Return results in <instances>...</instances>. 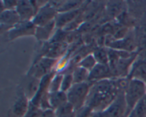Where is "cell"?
<instances>
[{"label": "cell", "mask_w": 146, "mask_h": 117, "mask_svg": "<svg viewBox=\"0 0 146 117\" xmlns=\"http://www.w3.org/2000/svg\"><path fill=\"white\" fill-rule=\"evenodd\" d=\"M120 90L116 80H104L91 84L86 105L95 112H104L115 100Z\"/></svg>", "instance_id": "cell-1"}, {"label": "cell", "mask_w": 146, "mask_h": 117, "mask_svg": "<svg viewBox=\"0 0 146 117\" xmlns=\"http://www.w3.org/2000/svg\"><path fill=\"white\" fill-rule=\"evenodd\" d=\"M124 95L129 115L138 102L145 97L146 83L138 79H130Z\"/></svg>", "instance_id": "cell-2"}, {"label": "cell", "mask_w": 146, "mask_h": 117, "mask_svg": "<svg viewBox=\"0 0 146 117\" xmlns=\"http://www.w3.org/2000/svg\"><path fill=\"white\" fill-rule=\"evenodd\" d=\"M91 86V84L88 82L74 84L66 92L68 103L72 105L76 111L86 105Z\"/></svg>", "instance_id": "cell-3"}, {"label": "cell", "mask_w": 146, "mask_h": 117, "mask_svg": "<svg viewBox=\"0 0 146 117\" xmlns=\"http://www.w3.org/2000/svg\"><path fill=\"white\" fill-rule=\"evenodd\" d=\"M105 117H127L128 106L125 99L124 91H121L115 100L104 111Z\"/></svg>", "instance_id": "cell-4"}, {"label": "cell", "mask_w": 146, "mask_h": 117, "mask_svg": "<svg viewBox=\"0 0 146 117\" xmlns=\"http://www.w3.org/2000/svg\"><path fill=\"white\" fill-rule=\"evenodd\" d=\"M58 11L56 9L51 2H47L38 9V12L32 20V23L36 27L44 26L55 20Z\"/></svg>", "instance_id": "cell-5"}, {"label": "cell", "mask_w": 146, "mask_h": 117, "mask_svg": "<svg viewBox=\"0 0 146 117\" xmlns=\"http://www.w3.org/2000/svg\"><path fill=\"white\" fill-rule=\"evenodd\" d=\"M57 60L51 59L46 57H41L34 65L32 71V76L37 79L41 80L46 75L54 72V67L56 63Z\"/></svg>", "instance_id": "cell-6"}, {"label": "cell", "mask_w": 146, "mask_h": 117, "mask_svg": "<svg viewBox=\"0 0 146 117\" xmlns=\"http://www.w3.org/2000/svg\"><path fill=\"white\" fill-rule=\"evenodd\" d=\"M39 9L37 2L31 1H19L17 10L21 22L32 21Z\"/></svg>", "instance_id": "cell-7"}, {"label": "cell", "mask_w": 146, "mask_h": 117, "mask_svg": "<svg viewBox=\"0 0 146 117\" xmlns=\"http://www.w3.org/2000/svg\"><path fill=\"white\" fill-rule=\"evenodd\" d=\"M36 26L32 23L21 22L8 31V37L10 40H14L27 35H35Z\"/></svg>", "instance_id": "cell-8"}, {"label": "cell", "mask_w": 146, "mask_h": 117, "mask_svg": "<svg viewBox=\"0 0 146 117\" xmlns=\"http://www.w3.org/2000/svg\"><path fill=\"white\" fill-rule=\"evenodd\" d=\"M113 78L114 75L109 65L98 63L90 72L88 82L92 84L104 80L113 79Z\"/></svg>", "instance_id": "cell-9"}, {"label": "cell", "mask_w": 146, "mask_h": 117, "mask_svg": "<svg viewBox=\"0 0 146 117\" xmlns=\"http://www.w3.org/2000/svg\"><path fill=\"white\" fill-rule=\"evenodd\" d=\"M29 104L30 99L24 92L19 93L11 106V116L12 117H24L28 110Z\"/></svg>", "instance_id": "cell-10"}, {"label": "cell", "mask_w": 146, "mask_h": 117, "mask_svg": "<svg viewBox=\"0 0 146 117\" xmlns=\"http://www.w3.org/2000/svg\"><path fill=\"white\" fill-rule=\"evenodd\" d=\"M1 28L9 31L21 23V18L16 9L4 10L1 12Z\"/></svg>", "instance_id": "cell-11"}, {"label": "cell", "mask_w": 146, "mask_h": 117, "mask_svg": "<svg viewBox=\"0 0 146 117\" xmlns=\"http://www.w3.org/2000/svg\"><path fill=\"white\" fill-rule=\"evenodd\" d=\"M66 45L62 42H50L44 52V57L54 60H58L65 55Z\"/></svg>", "instance_id": "cell-12"}, {"label": "cell", "mask_w": 146, "mask_h": 117, "mask_svg": "<svg viewBox=\"0 0 146 117\" xmlns=\"http://www.w3.org/2000/svg\"><path fill=\"white\" fill-rule=\"evenodd\" d=\"M80 14V9L65 12H58L56 17V25L58 28H64L71 24L74 20L77 19Z\"/></svg>", "instance_id": "cell-13"}, {"label": "cell", "mask_w": 146, "mask_h": 117, "mask_svg": "<svg viewBox=\"0 0 146 117\" xmlns=\"http://www.w3.org/2000/svg\"><path fill=\"white\" fill-rule=\"evenodd\" d=\"M108 48L117 51L134 53V51L136 48V45L133 38L125 37V38L121 40H113Z\"/></svg>", "instance_id": "cell-14"}, {"label": "cell", "mask_w": 146, "mask_h": 117, "mask_svg": "<svg viewBox=\"0 0 146 117\" xmlns=\"http://www.w3.org/2000/svg\"><path fill=\"white\" fill-rule=\"evenodd\" d=\"M48 101L50 106L54 110H56L68 102L66 92L61 90L48 94Z\"/></svg>", "instance_id": "cell-15"}, {"label": "cell", "mask_w": 146, "mask_h": 117, "mask_svg": "<svg viewBox=\"0 0 146 117\" xmlns=\"http://www.w3.org/2000/svg\"><path fill=\"white\" fill-rule=\"evenodd\" d=\"M129 79H138L146 83V62L144 60L134 62L128 78Z\"/></svg>", "instance_id": "cell-16"}, {"label": "cell", "mask_w": 146, "mask_h": 117, "mask_svg": "<svg viewBox=\"0 0 146 117\" xmlns=\"http://www.w3.org/2000/svg\"><path fill=\"white\" fill-rule=\"evenodd\" d=\"M56 26V21L54 20L44 26L36 27L35 36L39 41H47L51 38V34Z\"/></svg>", "instance_id": "cell-17"}, {"label": "cell", "mask_w": 146, "mask_h": 117, "mask_svg": "<svg viewBox=\"0 0 146 117\" xmlns=\"http://www.w3.org/2000/svg\"><path fill=\"white\" fill-rule=\"evenodd\" d=\"M72 75L74 84L84 83V82H88L90 72L85 68L77 65L74 67Z\"/></svg>", "instance_id": "cell-18"}, {"label": "cell", "mask_w": 146, "mask_h": 117, "mask_svg": "<svg viewBox=\"0 0 146 117\" xmlns=\"http://www.w3.org/2000/svg\"><path fill=\"white\" fill-rule=\"evenodd\" d=\"M40 82H41V80L37 79V78H34V77H32L29 82L24 93L28 97L30 101L38 93V89H39L40 87Z\"/></svg>", "instance_id": "cell-19"}, {"label": "cell", "mask_w": 146, "mask_h": 117, "mask_svg": "<svg viewBox=\"0 0 146 117\" xmlns=\"http://www.w3.org/2000/svg\"><path fill=\"white\" fill-rule=\"evenodd\" d=\"M93 55L98 64L108 65L109 55H108V48H104V47L97 48L93 52Z\"/></svg>", "instance_id": "cell-20"}, {"label": "cell", "mask_w": 146, "mask_h": 117, "mask_svg": "<svg viewBox=\"0 0 146 117\" xmlns=\"http://www.w3.org/2000/svg\"><path fill=\"white\" fill-rule=\"evenodd\" d=\"M97 64H98V62H97L96 60L94 58L93 53H89L87 54L86 56L83 58V59L81 60V62L78 63V65L85 68L86 70L91 72Z\"/></svg>", "instance_id": "cell-21"}, {"label": "cell", "mask_w": 146, "mask_h": 117, "mask_svg": "<svg viewBox=\"0 0 146 117\" xmlns=\"http://www.w3.org/2000/svg\"><path fill=\"white\" fill-rule=\"evenodd\" d=\"M63 78H64V74L56 73L54 75L48 87V93H53L61 90Z\"/></svg>", "instance_id": "cell-22"}, {"label": "cell", "mask_w": 146, "mask_h": 117, "mask_svg": "<svg viewBox=\"0 0 146 117\" xmlns=\"http://www.w3.org/2000/svg\"><path fill=\"white\" fill-rule=\"evenodd\" d=\"M55 111L57 117H75V109L68 102Z\"/></svg>", "instance_id": "cell-23"}, {"label": "cell", "mask_w": 146, "mask_h": 117, "mask_svg": "<svg viewBox=\"0 0 146 117\" xmlns=\"http://www.w3.org/2000/svg\"><path fill=\"white\" fill-rule=\"evenodd\" d=\"M70 62H71L70 57L68 56V54H66L65 55L57 60L56 63L54 67V72H55L56 73L63 74L64 72V71L68 67Z\"/></svg>", "instance_id": "cell-24"}, {"label": "cell", "mask_w": 146, "mask_h": 117, "mask_svg": "<svg viewBox=\"0 0 146 117\" xmlns=\"http://www.w3.org/2000/svg\"><path fill=\"white\" fill-rule=\"evenodd\" d=\"M74 85V78H73L72 72H67L64 74L62 84H61V91L67 92Z\"/></svg>", "instance_id": "cell-25"}, {"label": "cell", "mask_w": 146, "mask_h": 117, "mask_svg": "<svg viewBox=\"0 0 146 117\" xmlns=\"http://www.w3.org/2000/svg\"><path fill=\"white\" fill-rule=\"evenodd\" d=\"M133 111L135 117H146V97L138 102Z\"/></svg>", "instance_id": "cell-26"}, {"label": "cell", "mask_w": 146, "mask_h": 117, "mask_svg": "<svg viewBox=\"0 0 146 117\" xmlns=\"http://www.w3.org/2000/svg\"><path fill=\"white\" fill-rule=\"evenodd\" d=\"M43 110L36 105H34L30 102L28 110L24 117H40L42 114Z\"/></svg>", "instance_id": "cell-27"}, {"label": "cell", "mask_w": 146, "mask_h": 117, "mask_svg": "<svg viewBox=\"0 0 146 117\" xmlns=\"http://www.w3.org/2000/svg\"><path fill=\"white\" fill-rule=\"evenodd\" d=\"M94 111L89 106L85 105L81 109L76 111L75 117H90Z\"/></svg>", "instance_id": "cell-28"}, {"label": "cell", "mask_w": 146, "mask_h": 117, "mask_svg": "<svg viewBox=\"0 0 146 117\" xmlns=\"http://www.w3.org/2000/svg\"><path fill=\"white\" fill-rule=\"evenodd\" d=\"M113 3H110L108 9L109 11V14L112 16H116L121 14V3H118V1H112Z\"/></svg>", "instance_id": "cell-29"}, {"label": "cell", "mask_w": 146, "mask_h": 117, "mask_svg": "<svg viewBox=\"0 0 146 117\" xmlns=\"http://www.w3.org/2000/svg\"><path fill=\"white\" fill-rule=\"evenodd\" d=\"M40 117H57V116L55 110L52 109H48L43 110L42 114Z\"/></svg>", "instance_id": "cell-30"}, {"label": "cell", "mask_w": 146, "mask_h": 117, "mask_svg": "<svg viewBox=\"0 0 146 117\" xmlns=\"http://www.w3.org/2000/svg\"><path fill=\"white\" fill-rule=\"evenodd\" d=\"M138 53V55H139L141 58H143V60H145L146 59V46L143 47V48H141Z\"/></svg>", "instance_id": "cell-31"}, {"label": "cell", "mask_w": 146, "mask_h": 117, "mask_svg": "<svg viewBox=\"0 0 146 117\" xmlns=\"http://www.w3.org/2000/svg\"><path fill=\"white\" fill-rule=\"evenodd\" d=\"M90 117H105L104 112H92Z\"/></svg>", "instance_id": "cell-32"}, {"label": "cell", "mask_w": 146, "mask_h": 117, "mask_svg": "<svg viewBox=\"0 0 146 117\" xmlns=\"http://www.w3.org/2000/svg\"><path fill=\"white\" fill-rule=\"evenodd\" d=\"M127 117H135V114H134L133 111H132V112L130 113V114L128 115V116Z\"/></svg>", "instance_id": "cell-33"}]
</instances>
